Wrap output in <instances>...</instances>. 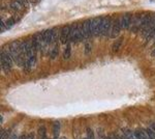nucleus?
I'll list each match as a JSON object with an SVG mask.
<instances>
[{
  "mask_svg": "<svg viewBox=\"0 0 155 139\" xmlns=\"http://www.w3.org/2000/svg\"><path fill=\"white\" fill-rule=\"evenodd\" d=\"M19 139H27V136L26 135H22Z\"/></svg>",
  "mask_w": 155,
  "mask_h": 139,
  "instance_id": "obj_29",
  "label": "nucleus"
},
{
  "mask_svg": "<svg viewBox=\"0 0 155 139\" xmlns=\"http://www.w3.org/2000/svg\"><path fill=\"white\" fill-rule=\"evenodd\" d=\"M99 139H102V138H101H101H99Z\"/></svg>",
  "mask_w": 155,
  "mask_h": 139,
  "instance_id": "obj_33",
  "label": "nucleus"
},
{
  "mask_svg": "<svg viewBox=\"0 0 155 139\" xmlns=\"http://www.w3.org/2000/svg\"><path fill=\"white\" fill-rule=\"evenodd\" d=\"M8 9H12V11H14V12H16L17 14L20 12H22V11H25L23 5H22L19 1H17V0H14V1L9 2V3H8Z\"/></svg>",
  "mask_w": 155,
  "mask_h": 139,
  "instance_id": "obj_12",
  "label": "nucleus"
},
{
  "mask_svg": "<svg viewBox=\"0 0 155 139\" xmlns=\"http://www.w3.org/2000/svg\"><path fill=\"white\" fill-rule=\"evenodd\" d=\"M58 53H59V45H54V47L52 48V50L49 53L50 58H51L52 60L55 59V58L58 56Z\"/></svg>",
  "mask_w": 155,
  "mask_h": 139,
  "instance_id": "obj_14",
  "label": "nucleus"
},
{
  "mask_svg": "<svg viewBox=\"0 0 155 139\" xmlns=\"http://www.w3.org/2000/svg\"><path fill=\"white\" fill-rule=\"evenodd\" d=\"M17 1H19L25 9H27L29 7V0H17Z\"/></svg>",
  "mask_w": 155,
  "mask_h": 139,
  "instance_id": "obj_24",
  "label": "nucleus"
},
{
  "mask_svg": "<svg viewBox=\"0 0 155 139\" xmlns=\"http://www.w3.org/2000/svg\"><path fill=\"white\" fill-rule=\"evenodd\" d=\"M60 128H61V125H60L59 122H55L53 123V135L55 139L58 138L59 133H60Z\"/></svg>",
  "mask_w": 155,
  "mask_h": 139,
  "instance_id": "obj_15",
  "label": "nucleus"
},
{
  "mask_svg": "<svg viewBox=\"0 0 155 139\" xmlns=\"http://www.w3.org/2000/svg\"><path fill=\"white\" fill-rule=\"evenodd\" d=\"M102 18L104 17H96V18L89 19L90 28H91V32L93 36H98V35H101V30L102 26Z\"/></svg>",
  "mask_w": 155,
  "mask_h": 139,
  "instance_id": "obj_4",
  "label": "nucleus"
},
{
  "mask_svg": "<svg viewBox=\"0 0 155 139\" xmlns=\"http://www.w3.org/2000/svg\"><path fill=\"white\" fill-rule=\"evenodd\" d=\"M122 43H123V37H120V39L117 40V41L114 43L113 46H112V51H113L114 53H116L120 49V47H121Z\"/></svg>",
  "mask_w": 155,
  "mask_h": 139,
  "instance_id": "obj_17",
  "label": "nucleus"
},
{
  "mask_svg": "<svg viewBox=\"0 0 155 139\" xmlns=\"http://www.w3.org/2000/svg\"><path fill=\"white\" fill-rule=\"evenodd\" d=\"M141 25H142V12H140V14H132L130 31L132 33L139 32L140 28H141Z\"/></svg>",
  "mask_w": 155,
  "mask_h": 139,
  "instance_id": "obj_7",
  "label": "nucleus"
},
{
  "mask_svg": "<svg viewBox=\"0 0 155 139\" xmlns=\"http://www.w3.org/2000/svg\"><path fill=\"white\" fill-rule=\"evenodd\" d=\"M5 22H6L7 29H8V28H11V27L14 26V25L16 24V22H18V21H17V19L15 18V16H12L11 18H8L7 20H5Z\"/></svg>",
  "mask_w": 155,
  "mask_h": 139,
  "instance_id": "obj_19",
  "label": "nucleus"
},
{
  "mask_svg": "<svg viewBox=\"0 0 155 139\" xmlns=\"http://www.w3.org/2000/svg\"><path fill=\"white\" fill-rule=\"evenodd\" d=\"M84 139H87V138H84Z\"/></svg>",
  "mask_w": 155,
  "mask_h": 139,
  "instance_id": "obj_34",
  "label": "nucleus"
},
{
  "mask_svg": "<svg viewBox=\"0 0 155 139\" xmlns=\"http://www.w3.org/2000/svg\"><path fill=\"white\" fill-rule=\"evenodd\" d=\"M0 28H1V33H3L4 31L7 29V26H6V22L4 21L3 17L1 18V22H0Z\"/></svg>",
  "mask_w": 155,
  "mask_h": 139,
  "instance_id": "obj_21",
  "label": "nucleus"
},
{
  "mask_svg": "<svg viewBox=\"0 0 155 139\" xmlns=\"http://www.w3.org/2000/svg\"><path fill=\"white\" fill-rule=\"evenodd\" d=\"M87 139H95V138H94L93 131H92L90 128L87 129Z\"/></svg>",
  "mask_w": 155,
  "mask_h": 139,
  "instance_id": "obj_23",
  "label": "nucleus"
},
{
  "mask_svg": "<svg viewBox=\"0 0 155 139\" xmlns=\"http://www.w3.org/2000/svg\"><path fill=\"white\" fill-rule=\"evenodd\" d=\"M152 55H153V56H155V49L152 50Z\"/></svg>",
  "mask_w": 155,
  "mask_h": 139,
  "instance_id": "obj_31",
  "label": "nucleus"
},
{
  "mask_svg": "<svg viewBox=\"0 0 155 139\" xmlns=\"http://www.w3.org/2000/svg\"><path fill=\"white\" fill-rule=\"evenodd\" d=\"M0 139H9L8 131H1V137Z\"/></svg>",
  "mask_w": 155,
  "mask_h": 139,
  "instance_id": "obj_26",
  "label": "nucleus"
},
{
  "mask_svg": "<svg viewBox=\"0 0 155 139\" xmlns=\"http://www.w3.org/2000/svg\"><path fill=\"white\" fill-rule=\"evenodd\" d=\"M122 132H123V135L125 136L127 139H137L136 133L132 132V131L129 130V129H123Z\"/></svg>",
  "mask_w": 155,
  "mask_h": 139,
  "instance_id": "obj_16",
  "label": "nucleus"
},
{
  "mask_svg": "<svg viewBox=\"0 0 155 139\" xmlns=\"http://www.w3.org/2000/svg\"><path fill=\"white\" fill-rule=\"evenodd\" d=\"M0 122H1V123H3V116H2V115H1V120H0Z\"/></svg>",
  "mask_w": 155,
  "mask_h": 139,
  "instance_id": "obj_32",
  "label": "nucleus"
},
{
  "mask_svg": "<svg viewBox=\"0 0 155 139\" xmlns=\"http://www.w3.org/2000/svg\"><path fill=\"white\" fill-rule=\"evenodd\" d=\"M0 64H1V70L4 74H8L12 71V65L15 64L14 59L11 57V55L6 52L5 49L1 50V55H0Z\"/></svg>",
  "mask_w": 155,
  "mask_h": 139,
  "instance_id": "obj_2",
  "label": "nucleus"
},
{
  "mask_svg": "<svg viewBox=\"0 0 155 139\" xmlns=\"http://www.w3.org/2000/svg\"><path fill=\"white\" fill-rule=\"evenodd\" d=\"M116 135H117V137H118V139H127L123 134H116Z\"/></svg>",
  "mask_w": 155,
  "mask_h": 139,
  "instance_id": "obj_27",
  "label": "nucleus"
},
{
  "mask_svg": "<svg viewBox=\"0 0 155 139\" xmlns=\"http://www.w3.org/2000/svg\"><path fill=\"white\" fill-rule=\"evenodd\" d=\"M85 41L83 31H82V24L74 22L71 24V33H69V43L71 44H76L79 42Z\"/></svg>",
  "mask_w": 155,
  "mask_h": 139,
  "instance_id": "obj_1",
  "label": "nucleus"
},
{
  "mask_svg": "<svg viewBox=\"0 0 155 139\" xmlns=\"http://www.w3.org/2000/svg\"><path fill=\"white\" fill-rule=\"evenodd\" d=\"M150 128H152V129H153V130L155 131V123H152V125H151V127H150Z\"/></svg>",
  "mask_w": 155,
  "mask_h": 139,
  "instance_id": "obj_30",
  "label": "nucleus"
},
{
  "mask_svg": "<svg viewBox=\"0 0 155 139\" xmlns=\"http://www.w3.org/2000/svg\"><path fill=\"white\" fill-rule=\"evenodd\" d=\"M112 26H113V19L111 16H104L102 18V26L101 30V37H110L112 32Z\"/></svg>",
  "mask_w": 155,
  "mask_h": 139,
  "instance_id": "obj_3",
  "label": "nucleus"
},
{
  "mask_svg": "<svg viewBox=\"0 0 155 139\" xmlns=\"http://www.w3.org/2000/svg\"><path fill=\"white\" fill-rule=\"evenodd\" d=\"M82 31H83V35L85 40H90L93 35H92L91 28H90V22L89 20H84L82 22Z\"/></svg>",
  "mask_w": 155,
  "mask_h": 139,
  "instance_id": "obj_10",
  "label": "nucleus"
},
{
  "mask_svg": "<svg viewBox=\"0 0 155 139\" xmlns=\"http://www.w3.org/2000/svg\"><path fill=\"white\" fill-rule=\"evenodd\" d=\"M31 41H32V44H33V46L37 52H44L45 50L47 49L46 44H45L44 40H42V36H41V31L36 32V33H34L32 35Z\"/></svg>",
  "mask_w": 155,
  "mask_h": 139,
  "instance_id": "obj_5",
  "label": "nucleus"
},
{
  "mask_svg": "<svg viewBox=\"0 0 155 139\" xmlns=\"http://www.w3.org/2000/svg\"><path fill=\"white\" fill-rule=\"evenodd\" d=\"M136 136H137V139H150L148 134H147L146 130H137L136 132Z\"/></svg>",
  "mask_w": 155,
  "mask_h": 139,
  "instance_id": "obj_13",
  "label": "nucleus"
},
{
  "mask_svg": "<svg viewBox=\"0 0 155 139\" xmlns=\"http://www.w3.org/2000/svg\"><path fill=\"white\" fill-rule=\"evenodd\" d=\"M84 52H85V54H89V53L91 52V44H90V43H87V44L85 45Z\"/></svg>",
  "mask_w": 155,
  "mask_h": 139,
  "instance_id": "obj_25",
  "label": "nucleus"
},
{
  "mask_svg": "<svg viewBox=\"0 0 155 139\" xmlns=\"http://www.w3.org/2000/svg\"><path fill=\"white\" fill-rule=\"evenodd\" d=\"M38 134H39V136H41V139H48V138H47L46 128H45V127H41V128H39Z\"/></svg>",
  "mask_w": 155,
  "mask_h": 139,
  "instance_id": "obj_20",
  "label": "nucleus"
},
{
  "mask_svg": "<svg viewBox=\"0 0 155 139\" xmlns=\"http://www.w3.org/2000/svg\"><path fill=\"white\" fill-rule=\"evenodd\" d=\"M41 36H42V40H44L45 44H46V47L48 48L50 45L52 44V40H53V28L42 30Z\"/></svg>",
  "mask_w": 155,
  "mask_h": 139,
  "instance_id": "obj_9",
  "label": "nucleus"
},
{
  "mask_svg": "<svg viewBox=\"0 0 155 139\" xmlns=\"http://www.w3.org/2000/svg\"><path fill=\"white\" fill-rule=\"evenodd\" d=\"M71 55V43L66 44V47H65V50H64V53H63V57L64 59H68Z\"/></svg>",
  "mask_w": 155,
  "mask_h": 139,
  "instance_id": "obj_18",
  "label": "nucleus"
},
{
  "mask_svg": "<svg viewBox=\"0 0 155 139\" xmlns=\"http://www.w3.org/2000/svg\"><path fill=\"white\" fill-rule=\"evenodd\" d=\"M122 18V24H123V29L130 30L131 21H132V14L131 12H125L121 16Z\"/></svg>",
  "mask_w": 155,
  "mask_h": 139,
  "instance_id": "obj_11",
  "label": "nucleus"
},
{
  "mask_svg": "<svg viewBox=\"0 0 155 139\" xmlns=\"http://www.w3.org/2000/svg\"><path fill=\"white\" fill-rule=\"evenodd\" d=\"M146 132H147V134H148V136H149L150 139H155V131L153 130V129H152V128H148L146 130Z\"/></svg>",
  "mask_w": 155,
  "mask_h": 139,
  "instance_id": "obj_22",
  "label": "nucleus"
},
{
  "mask_svg": "<svg viewBox=\"0 0 155 139\" xmlns=\"http://www.w3.org/2000/svg\"><path fill=\"white\" fill-rule=\"evenodd\" d=\"M27 139H35L34 137V134H30V135L27 136Z\"/></svg>",
  "mask_w": 155,
  "mask_h": 139,
  "instance_id": "obj_28",
  "label": "nucleus"
},
{
  "mask_svg": "<svg viewBox=\"0 0 155 139\" xmlns=\"http://www.w3.org/2000/svg\"><path fill=\"white\" fill-rule=\"evenodd\" d=\"M69 33H71V25H64L60 30V43L66 45L69 43Z\"/></svg>",
  "mask_w": 155,
  "mask_h": 139,
  "instance_id": "obj_8",
  "label": "nucleus"
},
{
  "mask_svg": "<svg viewBox=\"0 0 155 139\" xmlns=\"http://www.w3.org/2000/svg\"><path fill=\"white\" fill-rule=\"evenodd\" d=\"M123 29V24H122V18L117 16L113 20V26H112V32L110 39H115L120 34V32Z\"/></svg>",
  "mask_w": 155,
  "mask_h": 139,
  "instance_id": "obj_6",
  "label": "nucleus"
}]
</instances>
